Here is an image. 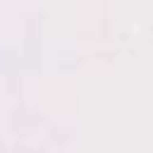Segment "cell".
<instances>
[]
</instances>
